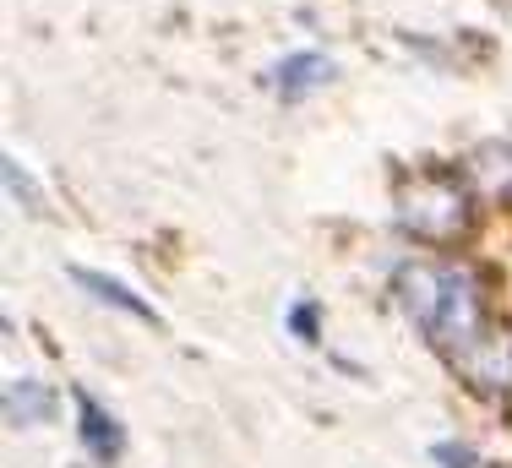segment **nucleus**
I'll list each match as a JSON object with an SVG mask.
<instances>
[{
  "instance_id": "1",
  "label": "nucleus",
  "mask_w": 512,
  "mask_h": 468,
  "mask_svg": "<svg viewBox=\"0 0 512 468\" xmlns=\"http://www.w3.org/2000/svg\"><path fill=\"white\" fill-rule=\"evenodd\" d=\"M393 289H398V305L409 311V322L425 332V343L447 365L458 354H469L474 338L491 327L485 300H480V278L458 262H404Z\"/></svg>"
},
{
  "instance_id": "2",
  "label": "nucleus",
  "mask_w": 512,
  "mask_h": 468,
  "mask_svg": "<svg viewBox=\"0 0 512 468\" xmlns=\"http://www.w3.org/2000/svg\"><path fill=\"white\" fill-rule=\"evenodd\" d=\"M398 229L431 245H458L474 229V196L463 175H409L398 186Z\"/></svg>"
},
{
  "instance_id": "3",
  "label": "nucleus",
  "mask_w": 512,
  "mask_h": 468,
  "mask_svg": "<svg viewBox=\"0 0 512 468\" xmlns=\"http://www.w3.org/2000/svg\"><path fill=\"white\" fill-rule=\"evenodd\" d=\"M453 371L469 381L474 392H512V327H485L469 354H458Z\"/></svg>"
},
{
  "instance_id": "4",
  "label": "nucleus",
  "mask_w": 512,
  "mask_h": 468,
  "mask_svg": "<svg viewBox=\"0 0 512 468\" xmlns=\"http://www.w3.org/2000/svg\"><path fill=\"white\" fill-rule=\"evenodd\" d=\"M463 180L485 202H512V142H485L463 158Z\"/></svg>"
},
{
  "instance_id": "5",
  "label": "nucleus",
  "mask_w": 512,
  "mask_h": 468,
  "mask_svg": "<svg viewBox=\"0 0 512 468\" xmlns=\"http://www.w3.org/2000/svg\"><path fill=\"white\" fill-rule=\"evenodd\" d=\"M333 77H338V66L322 55V49H300V55H284V60H278L273 88H278V98L300 104V98H311L316 88H327Z\"/></svg>"
},
{
  "instance_id": "6",
  "label": "nucleus",
  "mask_w": 512,
  "mask_h": 468,
  "mask_svg": "<svg viewBox=\"0 0 512 468\" xmlns=\"http://www.w3.org/2000/svg\"><path fill=\"white\" fill-rule=\"evenodd\" d=\"M77 420H82V447L93 452V463H120V452H126V430L115 425V414L104 409L93 392H77Z\"/></svg>"
},
{
  "instance_id": "7",
  "label": "nucleus",
  "mask_w": 512,
  "mask_h": 468,
  "mask_svg": "<svg viewBox=\"0 0 512 468\" xmlns=\"http://www.w3.org/2000/svg\"><path fill=\"white\" fill-rule=\"evenodd\" d=\"M71 283H82V289H88L93 300L115 305V311L137 316V322H148V327H164V316H158V311H153L148 300H142L137 289H126L120 278H109V273H93V267H71Z\"/></svg>"
},
{
  "instance_id": "8",
  "label": "nucleus",
  "mask_w": 512,
  "mask_h": 468,
  "mask_svg": "<svg viewBox=\"0 0 512 468\" xmlns=\"http://www.w3.org/2000/svg\"><path fill=\"white\" fill-rule=\"evenodd\" d=\"M55 414V392L44 387V381H11L6 387V420L17 425V430H33V425H44Z\"/></svg>"
},
{
  "instance_id": "9",
  "label": "nucleus",
  "mask_w": 512,
  "mask_h": 468,
  "mask_svg": "<svg viewBox=\"0 0 512 468\" xmlns=\"http://www.w3.org/2000/svg\"><path fill=\"white\" fill-rule=\"evenodd\" d=\"M6 191L22 202V213H28V218H44V213H50V202H44V191L33 186V175L22 169V158H6Z\"/></svg>"
},
{
  "instance_id": "10",
  "label": "nucleus",
  "mask_w": 512,
  "mask_h": 468,
  "mask_svg": "<svg viewBox=\"0 0 512 468\" xmlns=\"http://www.w3.org/2000/svg\"><path fill=\"white\" fill-rule=\"evenodd\" d=\"M289 332H295L300 343H316V338H322V305H316V300H295V305H289Z\"/></svg>"
},
{
  "instance_id": "11",
  "label": "nucleus",
  "mask_w": 512,
  "mask_h": 468,
  "mask_svg": "<svg viewBox=\"0 0 512 468\" xmlns=\"http://www.w3.org/2000/svg\"><path fill=\"white\" fill-rule=\"evenodd\" d=\"M431 458L442 463V468H480V458H474V452L463 447V441H436Z\"/></svg>"
}]
</instances>
